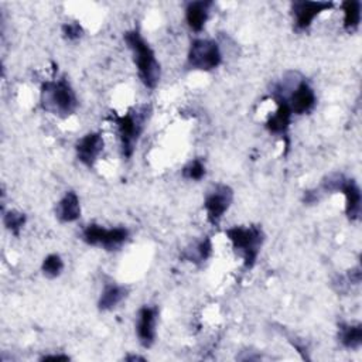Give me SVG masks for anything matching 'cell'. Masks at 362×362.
I'll return each mask as SVG.
<instances>
[{"mask_svg": "<svg viewBox=\"0 0 362 362\" xmlns=\"http://www.w3.org/2000/svg\"><path fill=\"white\" fill-rule=\"evenodd\" d=\"M338 191H341L345 197V214L349 221H358L361 218V189L355 180L342 177Z\"/></svg>", "mask_w": 362, "mask_h": 362, "instance_id": "cell-13", "label": "cell"}, {"mask_svg": "<svg viewBox=\"0 0 362 362\" xmlns=\"http://www.w3.org/2000/svg\"><path fill=\"white\" fill-rule=\"evenodd\" d=\"M332 6L334 4L331 1H310V0L293 1L291 13H293L296 30L298 31L307 30L320 13L331 8Z\"/></svg>", "mask_w": 362, "mask_h": 362, "instance_id": "cell-10", "label": "cell"}, {"mask_svg": "<svg viewBox=\"0 0 362 362\" xmlns=\"http://www.w3.org/2000/svg\"><path fill=\"white\" fill-rule=\"evenodd\" d=\"M148 113H150V106L147 105L132 109L124 115H116L115 112L112 113V119L117 129L122 156L124 158H130L133 156L137 140L144 129Z\"/></svg>", "mask_w": 362, "mask_h": 362, "instance_id": "cell-3", "label": "cell"}, {"mask_svg": "<svg viewBox=\"0 0 362 362\" xmlns=\"http://www.w3.org/2000/svg\"><path fill=\"white\" fill-rule=\"evenodd\" d=\"M211 255H212V242L209 238H204L201 240L191 243L188 247H185L182 252V259L194 264H202L209 259Z\"/></svg>", "mask_w": 362, "mask_h": 362, "instance_id": "cell-17", "label": "cell"}, {"mask_svg": "<svg viewBox=\"0 0 362 362\" xmlns=\"http://www.w3.org/2000/svg\"><path fill=\"white\" fill-rule=\"evenodd\" d=\"M123 38L132 51L140 81L146 88L154 89L161 76L160 62L157 61L154 51L137 30L127 31Z\"/></svg>", "mask_w": 362, "mask_h": 362, "instance_id": "cell-1", "label": "cell"}, {"mask_svg": "<svg viewBox=\"0 0 362 362\" xmlns=\"http://www.w3.org/2000/svg\"><path fill=\"white\" fill-rule=\"evenodd\" d=\"M342 11H344V28L348 33L356 31L361 23V1L358 0L344 1Z\"/></svg>", "mask_w": 362, "mask_h": 362, "instance_id": "cell-19", "label": "cell"}, {"mask_svg": "<svg viewBox=\"0 0 362 362\" xmlns=\"http://www.w3.org/2000/svg\"><path fill=\"white\" fill-rule=\"evenodd\" d=\"M182 177L187 180H192V181H199L204 175H205V164L199 160L195 158L192 161H189L181 171Z\"/></svg>", "mask_w": 362, "mask_h": 362, "instance_id": "cell-22", "label": "cell"}, {"mask_svg": "<svg viewBox=\"0 0 362 362\" xmlns=\"http://www.w3.org/2000/svg\"><path fill=\"white\" fill-rule=\"evenodd\" d=\"M273 99H274L277 107H276V112L273 115H270L269 119L266 120V129L273 134L287 137L293 112L290 109V105H288L286 96L281 92H279L277 89L273 90Z\"/></svg>", "mask_w": 362, "mask_h": 362, "instance_id": "cell-9", "label": "cell"}, {"mask_svg": "<svg viewBox=\"0 0 362 362\" xmlns=\"http://www.w3.org/2000/svg\"><path fill=\"white\" fill-rule=\"evenodd\" d=\"M41 361H69L68 355H45Z\"/></svg>", "mask_w": 362, "mask_h": 362, "instance_id": "cell-24", "label": "cell"}, {"mask_svg": "<svg viewBox=\"0 0 362 362\" xmlns=\"http://www.w3.org/2000/svg\"><path fill=\"white\" fill-rule=\"evenodd\" d=\"M25 215L18 211H7L3 216V223L7 230H10L14 236L20 235V230L25 225Z\"/></svg>", "mask_w": 362, "mask_h": 362, "instance_id": "cell-21", "label": "cell"}, {"mask_svg": "<svg viewBox=\"0 0 362 362\" xmlns=\"http://www.w3.org/2000/svg\"><path fill=\"white\" fill-rule=\"evenodd\" d=\"M82 239L92 246L105 250H117L129 239V230L124 226L105 228L98 223H89L82 230Z\"/></svg>", "mask_w": 362, "mask_h": 362, "instance_id": "cell-5", "label": "cell"}, {"mask_svg": "<svg viewBox=\"0 0 362 362\" xmlns=\"http://www.w3.org/2000/svg\"><path fill=\"white\" fill-rule=\"evenodd\" d=\"M338 341L344 348L359 349L362 345V325L358 324H339Z\"/></svg>", "mask_w": 362, "mask_h": 362, "instance_id": "cell-18", "label": "cell"}, {"mask_svg": "<svg viewBox=\"0 0 362 362\" xmlns=\"http://www.w3.org/2000/svg\"><path fill=\"white\" fill-rule=\"evenodd\" d=\"M221 62L222 54L215 41L206 38H197L191 42L187 55V65L189 68L211 71L219 66Z\"/></svg>", "mask_w": 362, "mask_h": 362, "instance_id": "cell-6", "label": "cell"}, {"mask_svg": "<svg viewBox=\"0 0 362 362\" xmlns=\"http://www.w3.org/2000/svg\"><path fill=\"white\" fill-rule=\"evenodd\" d=\"M233 201V191L229 185L215 184L212 185L204 199V208L206 218L212 225H218L225 212L229 209Z\"/></svg>", "mask_w": 362, "mask_h": 362, "instance_id": "cell-7", "label": "cell"}, {"mask_svg": "<svg viewBox=\"0 0 362 362\" xmlns=\"http://www.w3.org/2000/svg\"><path fill=\"white\" fill-rule=\"evenodd\" d=\"M279 92H281L288 105H290V109L293 112V115H304V113H308L314 109L315 103H317V98H315V93H314V89L311 88V85L305 81V79H300L296 85V88L291 90V93H287V90L283 88L281 83L276 85V88Z\"/></svg>", "mask_w": 362, "mask_h": 362, "instance_id": "cell-8", "label": "cell"}, {"mask_svg": "<svg viewBox=\"0 0 362 362\" xmlns=\"http://www.w3.org/2000/svg\"><path fill=\"white\" fill-rule=\"evenodd\" d=\"M126 359L127 361H144V358H141V356H134V355H132V356H126Z\"/></svg>", "mask_w": 362, "mask_h": 362, "instance_id": "cell-25", "label": "cell"}, {"mask_svg": "<svg viewBox=\"0 0 362 362\" xmlns=\"http://www.w3.org/2000/svg\"><path fill=\"white\" fill-rule=\"evenodd\" d=\"M41 270L44 273V276L49 277V279H55L61 274V272L64 270V260L61 259L59 255L52 253L48 255L41 264Z\"/></svg>", "mask_w": 362, "mask_h": 362, "instance_id": "cell-20", "label": "cell"}, {"mask_svg": "<svg viewBox=\"0 0 362 362\" xmlns=\"http://www.w3.org/2000/svg\"><path fill=\"white\" fill-rule=\"evenodd\" d=\"M62 34L66 40L75 41V40H79L82 37L83 28L78 21H69V23H65L62 25Z\"/></svg>", "mask_w": 362, "mask_h": 362, "instance_id": "cell-23", "label": "cell"}, {"mask_svg": "<svg viewBox=\"0 0 362 362\" xmlns=\"http://www.w3.org/2000/svg\"><path fill=\"white\" fill-rule=\"evenodd\" d=\"M157 318L158 310L154 305H143L137 313L136 332L140 345L144 348H150L156 341Z\"/></svg>", "mask_w": 362, "mask_h": 362, "instance_id": "cell-11", "label": "cell"}, {"mask_svg": "<svg viewBox=\"0 0 362 362\" xmlns=\"http://www.w3.org/2000/svg\"><path fill=\"white\" fill-rule=\"evenodd\" d=\"M212 6V1L208 0H199V1H191L185 7V21L188 27L192 31H201L209 17V8Z\"/></svg>", "mask_w": 362, "mask_h": 362, "instance_id": "cell-14", "label": "cell"}, {"mask_svg": "<svg viewBox=\"0 0 362 362\" xmlns=\"http://www.w3.org/2000/svg\"><path fill=\"white\" fill-rule=\"evenodd\" d=\"M55 216L64 222H74L81 216V204L76 192L68 191L55 206Z\"/></svg>", "mask_w": 362, "mask_h": 362, "instance_id": "cell-15", "label": "cell"}, {"mask_svg": "<svg viewBox=\"0 0 362 362\" xmlns=\"http://www.w3.org/2000/svg\"><path fill=\"white\" fill-rule=\"evenodd\" d=\"M103 146L105 143L100 133H88L82 139H79L75 146L76 157L83 165L92 167L96 163L100 153L103 151Z\"/></svg>", "mask_w": 362, "mask_h": 362, "instance_id": "cell-12", "label": "cell"}, {"mask_svg": "<svg viewBox=\"0 0 362 362\" xmlns=\"http://www.w3.org/2000/svg\"><path fill=\"white\" fill-rule=\"evenodd\" d=\"M127 294L129 287L116 283H106L100 293L98 307L100 311H110L116 308L127 297Z\"/></svg>", "mask_w": 362, "mask_h": 362, "instance_id": "cell-16", "label": "cell"}, {"mask_svg": "<svg viewBox=\"0 0 362 362\" xmlns=\"http://www.w3.org/2000/svg\"><path fill=\"white\" fill-rule=\"evenodd\" d=\"M40 103L45 112L59 117H68L78 107L75 90L65 76L59 79L45 81L41 85Z\"/></svg>", "mask_w": 362, "mask_h": 362, "instance_id": "cell-2", "label": "cell"}, {"mask_svg": "<svg viewBox=\"0 0 362 362\" xmlns=\"http://www.w3.org/2000/svg\"><path fill=\"white\" fill-rule=\"evenodd\" d=\"M225 235L230 240L233 250L243 259L245 267L252 269L264 240L263 229L259 225L232 226L225 230Z\"/></svg>", "mask_w": 362, "mask_h": 362, "instance_id": "cell-4", "label": "cell"}]
</instances>
